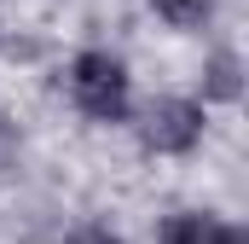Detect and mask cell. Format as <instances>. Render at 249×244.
I'll return each instance as SVG.
<instances>
[{"label":"cell","mask_w":249,"mask_h":244,"mask_svg":"<svg viewBox=\"0 0 249 244\" xmlns=\"http://www.w3.org/2000/svg\"><path fill=\"white\" fill-rule=\"evenodd\" d=\"M209 93L214 99H238V53H214V64H209Z\"/></svg>","instance_id":"4"},{"label":"cell","mask_w":249,"mask_h":244,"mask_svg":"<svg viewBox=\"0 0 249 244\" xmlns=\"http://www.w3.org/2000/svg\"><path fill=\"white\" fill-rule=\"evenodd\" d=\"M70 93L93 122H116L127 111V70L110 53H81L70 70Z\"/></svg>","instance_id":"1"},{"label":"cell","mask_w":249,"mask_h":244,"mask_svg":"<svg viewBox=\"0 0 249 244\" xmlns=\"http://www.w3.org/2000/svg\"><path fill=\"white\" fill-rule=\"evenodd\" d=\"M70 244H122L116 233H105V227H87V233H75Z\"/></svg>","instance_id":"6"},{"label":"cell","mask_w":249,"mask_h":244,"mask_svg":"<svg viewBox=\"0 0 249 244\" xmlns=\"http://www.w3.org/2000/svg\"><path fill=\"white\" fill-rule=\"evenodd\" d=\"M139 134H145L151 151H191L197 134H203V105H191V99H157L145 111V122H139Z\"/></svg>","instance_id":"2"},{"label":"cell","mask_w":249,"mask_h":244,"mask_svg":"<svg viewBox=\"0 0 249 244\" xmlns=\"http://www.w3.org/2000/svg\"><path fill=\"white\" fill-rule=\"evenodd\" d=\"M6 145H12V140H6V128H0V163H6Z\"/></svg>","instance_id":"7"},{"label":"cell","mask_w":249,"mask_h":244,"mask_svg":"<svg viewBox=\"0 0 249 244\" xmlns=\"http://www.w3.org/2000/svg\"><path fill=\"white\" fill-rule=\"evenodd\" d=\"M162 244H249L244 227L220 221V215H168L162 221Z\"/></svg>","instance_id":"3"},{"label":"cell","mask_w":249,"mask_h":244,"mask_svg":"<svg viewBox=\"0 0 249 244\" xmlns=\"http://www.w3.org/2000/svg\"><path fill=\"white\" fill-rule=\"evenodd\" d=\"M157 12L168 23H203L209 18V0H157Z\"/></svg>","instance_id":"5"}]
</instances>
